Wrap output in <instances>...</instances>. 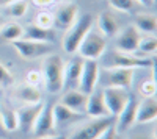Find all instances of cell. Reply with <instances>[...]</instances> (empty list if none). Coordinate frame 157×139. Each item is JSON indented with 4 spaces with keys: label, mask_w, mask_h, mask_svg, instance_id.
<instances>
[{
    "label": "cell",
    "mask_w": 157,
    "mask_h": 139,
    "mask_svg": "<svg viewBox=\"0 0 157 139\" xmlns=\"http://www.w3.org/2000/svg\"><path fill=\"white\" fill-rule=\"evenodd\" d=\"M0 119H2L3 128H5L8 133L17 130V114H16L14 109L3 108L2 111H0Z\"/></svg>",
    "instance_id": "484cf974"
},
{
    "label": "cell",
    "mask_w": 157,
    "mask_h": 139,
    "mask_svg": "<svg viewBox=\"0 0 157 139\" xmlns=\"http://www.w3.org/2000/svg\"><path fill=\"white\" fill-rule=\"evenodd\" d=\"M25 83L38 87V89H41V87L44 86V78H43L41 70H29L27 77H25Z\"/></svg>",
    "instance_id": "4dcf8cb0"
},
{
    "label": "cell",
    "mask_w": 157,
    "mask_h": 139,
    "mask_svg": "<svg viewBox=\"0 0 157 139\" xmlns=\"http://www.w3.org/2000/svg\"><path fill=\"white\" fill-rule=\"evenodd\" d=\"M93 16L90 14H82L80 17H77V20L66 30V34L63 37V50L66 53L75 55L78 47H80L82 41L85 39V36L90 33L91 27H93Z\"/></svg>",
    "instance_id": "7a4b0ae2"
},
{
    "label": "cell",
    "mask_w": 157,
    "mask_h": 139,
    "mask_svg": "<svg viewBox=\"0 0 157 139\" xmlns=\"http://www.w3.org/2000/svg\"><path fill=\"white\" fill-rule=\"evenodd\" d=\"M99 83L104 87H123L129 89L134 83V69L126 67H105L99 73Z\"/></svg>",
    "instance_id": "3957f363"
},
{
    "label": "cell",
    "mask_w": 157,
    "mask_h": 139,
    "mask_svg": "<svg viewBox=\"0 0 157 139\" xmlns=\"http://www.w3.org/2000/svg\"><path fill=\"white\" fill-rule=\"evenodd\" d=\"M63 2V0H32V3L38 8H43V9H47L50 6H55L57 3Z\"/></svg>",
    "instance_id": "d6a6232c"
},
{
    "label": "cell",
    "mask_w": 157,
    "mask_h": 139,
    "mask_svg": "<svg viewBox=\"0 0 157 139\" xmlns=\"http://www.w3.org/2000/svg\"><path fill=\"white\" fill-rule=\"evenodd\" d=\"M96 23H98L99 33L102 36H105V37L116 36V33L120 31V22L116 20V17L113 14H110V12H107V11H102L98 16Z\"/></svg>",
    "instance_id": "44dd1931"
},
{
    "label": "cell",
    "mask_w": 157,
    "mask_h": 139,
    "mask_svg": "<svg viewBox=\"0 0 157 139\" xmlns=\"http://www.w3.org/2000/svg\"><path fill=\"white\" fill-rule=\"evenodd\" d=\"M135 2H138L141 6H145V8H152L154 3H155V0H135Z\"/></svg>",
    "instance_id": "e575fe53"
},
{
    "label": "cell",
    "mask_w": 157,
    "mask_h": 139,
    "mask_svg": "<svg viewBox=\"0 0 157 139\" xmlns=\"http://www.w3.org/2000/svg\"><path fill=\"white\" fill-rule=\"evenodd\" d=\"M43 78L44 87L50 94H58L63 91V73H64V61L57 53H49L43 61Z\"/></svg>",
    "instance_id": "6da1fadb"
},
{
    "label": "cell",
    "mask_w": 157,
    "mask_h": 139,
    "mask_svg": "<svg viewBox=\"0 0 157 139\" xmlns=\"http://www.w3.org/2000/svg\"><path fill=\"white\" fill-rule=\"evenodd\" d=\"M107 48V37L102 36L98 31L90 30V33L85 36V39L82 41L80 47H78L77 53L83 59H94L98 61Z\"/></svg>",
    "instance_id": "277c9868"
},
{
    "label": "cell",
    "mask_w": 157,
    "mask_h": 139,
    "mask_svg": "<svg viewBox=\"0 0 157 139\" xmlns=\"http://www.w3.org/2000/svg\"><path fill=\"white\" fill-rule=\"evenodd\" d=\"M85 114H88L91 119H98V117H109V109L104 103L102 98V91L101 92H91L86 100V106H85Z\"/></svg>",
    "instance_id": "e0dca14e"
},
{
    "label": "cell",
    "mask_w": 157,
    "mask_h": 139,
    "mask_svg": "<svg viewBox=\"0 0 157 139\" xmlns=\"http://www.w3.org/2000/svg\"><path fill=\"white\" fill-rule=\"evenodd\" d=\"M52 116H54L55 128H64V127H69V125L78 122L83 114L75 112V111L69 109L68 106H64L63 103L58 102L55 105H52Z\"/></svg>",
    "instance_id": "2e32d148"
},
{
    "label": "cell",
    "mask_w": 157,
    "mask_h": 139,
    "mask_svg": "<svg viewBox=\"0 0 157 139\" xmlns=\"http://www.w3.org/2000/svg\"><path fill=\"white\" fill-rule=\"evenodd\" d=\"M43 105H44V102L33 103V105H24L22 108H19L16 111V114H17V128L22 133H25V134L32 133L35 120H36L38 114L41 112Z\"/></svg>",
    "instance_id": "4fadbf2b"
},
{
    "label": "cell",
    "mask_w": 157,
    "mask_h": 139,
    "mask_svg": "<svg viewBox=\"0 0 157 139\" xmlns=\"http://www.w3.org/2000/svg\"><path fill=\"white\" fill-rule=\"evenodd\" d=\"M13 83H14V77H13V73L0 62V86L3 87H10Z\"/></svg>",
    "instance_id": "1f68e13d"
},
{
    "label": "cell",
    "mask_w": 157,
    "mask_h": 139,
    "mask_svg": "<svg viewBox=\"0 0 157 139\" xmlns=\"http://www.w3.org/2000/svg\"><path fill=\"white\" fill-rule=\"evenodd\" d=\"M21 39H29V41H38V42H49L52 44L54 41V31L52 30H46L41 28L38 25H29V27H24V34Z\"/></svg>",
    "instance_id": "7402d4cb"
},
{
    "label": "cell",
    "mask_w": 157,
    "mask_h": 139,
    "mask_svg": "<svg viewBox=\"0 0 157 139\" xmlns=\"http://www.w3.org/2000/svg\"><path fill=\"white\" fill-rule=\"evenodd\" d=\"M140 37H141V33L134 27V25H127V27H124L121 31L116 33L115 45L123 53H135L137 45L140 42Z\"/></svg>",
    "instance_id": "30bf717a"
},
{
    "label": "cell",
    "mask_w": 157,
    "mask_h": 139,
    "mask_svg": "<svg viewBox=\"0 0 157 139\" xmlns=\"http://www.w3.org/2000/svg\"><path fill=\"white\" fill-rule=\"evenodd\" d=\"M137 106H138V100L134 95H129V100L126 102V105L120 111V114L115 117V128H116L118 133H124L132 127V125H135Z\"/></svg>",
    "instance_id": "7c38bea8"
},
{
    "label": "cell",
    "mask_w": 157,
    "mask_h": 139,
    "mask_svg": "<svg viewBox=\"0 0 157 139\" xmlns=\"http://www.w3.org/2000/svg\"><path fill=\"white\" fill-rule=\"evenodd\" d=\"M35 25H38L41 28H46V30H52L54 28V12H50L47 9L39 11L35 17Z\"/></svg>",
    "instance_id": "4316f807"
},
{
    "label": "cell",
    "mask_w": 157,
    "mask_h": 139,
    "mask_svg": "<svg viewBox=\"0 0 157 139\" xmlns=\"http://www.w3.org/2000/svg\"><path fill=\"white\" fill-rule=\"evenodd\" d=\"M154 58H143L135 53H123V52H112L109 67H126V69H138V67H154Z\"/></svg>",
    "instance_id": "52a82bcc"
},
{
    "label": "cell",
    "mask_w": 157,
    "mask_h": 139,
    "mask_svg": "<svg viewBox=\"0 0 157 139\" xmlns=\"http://www.w3.org/2000/svg\"><path fill=\"white\" fill-rule=\"evenodd\" d=\"M17 100L24 102L25 105H33V103H39L43 102V94H41V89H38L35 86H30L27 83H22L19 84L14 92H13Z\"/></svg>",
    "instance_id": "ffe728a7"
},
{
    "label": "cell",
    "mask_w": 157,
    "mask_h": 139,
    "mask_svg": "<svg viewBox=\"0 0 157 139\" xmlns=\"http://www.w3.org/2000/svg\"><path fill=\"white\" fill-rule=\"evenodd\" d=\"M78 17V6L75 3L61 5L54 12V27L66 31Z\"/></svg>",
    "instance_id": "9a60e30c"
},
{
    "label": "cell",
    "mask_w": 157,
    "mask_h": 139,
    "mask_svg": "<svg viewBox=\"0 0 157 139\" xmlns=\"http://www.w3.org/2000/svg\"><path fill=\"white\" fill-rule=\"evenodd\" d=\"M13 2H16V0H0V6H8Z\"/></svg>",
    "instance_id": "f35d334b"
},
{
    "label": "cell",
    "mask_w": 157,
    "mask_h": 139,
    "mask_svg": "<svg viewBox=\"0 0 157 139\" xmlns=\"http://www.w3.org/2000/svg\"><path fill=\"white\" fill-rule=\"evenodd\" d=\"M140 95L143 98H149V97H155V92H157V86H155V81L154 78H149V80H145L141 84H140V89H138Z\"/></svg>",
    "instance_id": "f1b7e54d"
},
{
    "label": "cell",
    "mask_w": 157,
    "mask_h": 139,
    "mask_svg": "<svg viewBox=\"0 0 157 139\" xmlns=\"http://www.w3.org/2000/svg\"><path fill=\"white\" fill-rule=\"evenodd\" d=\"M157 50V39L154 34H148L145 37H140V42L137 45L135 55L143 56V58H152V55Z\"/></svg>",
    "instance_id": "cb8c5ba5"
},
{
    "label": "cell",
    "mask_w": 157,
    "mask_h": 139,
    "mask_svg": "<svg viewBox=\"0 0 157 139\" xmlns=\"http://www.w3.org/2000/svg\"><path fill=\"white\" fill-rule=\"evenodd\" d=\"M113 123H115V117L113 116L91 119V120L82 123L78 128H75L71 133V136L66 137V139H98Z\"/></svg>",
    "instance_id": "5b68a950"
},
{
    "label": "cell",
    "mask_w": 157,
    "mask_h": 139,
    "mask_svg": "<svg viewBox=\"0 0 157 139\" xmlns=\"http://www.w3.org/2000/svg\"><path fill=\"white\" fill-rule=\"evenodd\" d=\"M6 134L8 131L3 128V123H2V119H0V139H6Z\"/></svg>",
    "instance_id": "d590c367"
},
{
    "label": "cell",
    "mask_w": 157,
    "mask_h": 139,
    "mask_svg": "<svg viewBox=\"0 0 157 139\" xmlns=\"http://www.w3.org/2000/svg\"><path fill=\"white\" fill-rule=\"evenodd\" d=\"M35 139H66L64 136L60 134H52V136H44V137H35Z\"/></svg>",
    "instance_id": "74e56055"
},
{
    "label": "cell",
    "mask_w": 157,
    "mask_h": 139,
    "mask_svg": "<svg viewBox=\"0 0 157 139\" xmlns=\"http://www.w3.org/2000/svg\"><path fill=\"white\" fill-rule=\"evenodd\" d=\"M129 95H130L129 91L123 89V87H104L102 98H104V103H105L110 116L116 117L120 114V111L129 100Z\"/></svg>",
    "instance_id": "9c48e42d"
},
{
    "label": "cell",
    "mask_w": 157,
    "mask_h": 139,
    "mask_svg": "<svg viewBox=\"0 0 157 139\" xmlns=\"http://www.w3.org/2000/svg\"><path fill=\"white\" fill-rule=\"evenodd\" d=\"M5 8L8 9V12H10L11 17L19 19V17L25 16V12H27V9H29V3L25 2V0H16V2L10 3V5L5 6Z\"/></svg>",
    "instance_id": "83f0119b"
},
{
    "label": "cell",
    "mask_w": 157,
    "mask_h": 139,
    "mask_svg": "<svg viewBox=\"0 0 157 139\" xmlns=\"http://www.w3.org/2000/svg\"><path fill=\"white\" fill-rule=\"evenodd\" d=\"M55 123H54V116H52V103H44L41 112L38 114L35 125H33V136L35 137H44V136H52L55 134Z\"/></svg>",
    "instance_id": "8fae6325"
},
{
    "label": "cell",
    "mask_w": 157,
    "mask_h": 139,
    "mask_svg": "<svg viewBox=\"0 0 157 139\" xmlns=\"http://www.w3.org/2000/svg\"><path fill=\"white\" fill-rule=\"evenodd\" d=\"M86 100H88V95L83 94L82 91L69 89L66 94H63L60 103H63L64 106H68L69 109H72L75 112L83 114V112H85V106H86Z\"/></svg>",
    "instance_id": "d6986e66"
},
{
    "label": "cell",
    "mask_w": 157,
    "mask_h": 139,
    "mask_svg": "<svg viewBox=\"0 0 157 139\" xmlns=\"http://www.w3.org/2000/svg\"><path fill=\"white\" fill-rule=\"evenodd\" d=\"M118 134H120V133H118L116 131V128H115V123L113 125H110V127L105 130V131H104L98 139H118Z\"/></svg>",
    "instance_id": "836d02e7"
},
{
    "label": "cell",
    "mask_w": 157,
    "mask_h": 139,
    "mask_svg": "<svg viewBox=\"0 0 157 139\" xmlns=\"http://www.w3.org/2000/svg\"><path fill=\"white\" fill-rule=\"evenodd\" d=\"M83 66V58L72 56L68 62H64V73H63V89H77L78 80H80Z\"/></svg>",
    "instance_id": "5bb4252c"
},
{
    "label": "cell",
    "mask_w": 157,
    "mask_h": 139,
    "mask_svg": "<svg viewBox=\"0 0 157 139\" xmlns=\"http://www.w3.org/2000/svg\"><path fill=\"white\" fill-rule=\"evenodd\" d=\"M107 2L113 9L120 12H130L135 5V0H107Z\"/></svg>",
    "instance_id": "f546056e"
},
{
    "label": "cell",
    "mask_w": 157,
    "mask_h": 139,
    "mask_svg": "<svg viewBox=\"0 0 157 139\" xmlns=\"http://www.w3.org/2000/svg\"><path fill=\"white\" fill-rule=\"evenodd\" d=\"M127 139H154L152 136H146V134H132Z\"/></svg>",
    "instance_id": "8d00e7d4"
},
{
    "label": "cell",
    "mask_w": 157,
    "mask_h": 139,
    "mask_svg": "<svg viewBox=\"0 0 157 139\" xmlns=\"http://www.w3.org/2000/svg\"><path fill=\"white\" fill-rule=\"evenodd\" d=\"M155 117H157V102L154 97L143 98L141 102H138L135 123H149L155 120Z\"/></svg>",
    "instance_id": "ac0fdd59"
},
{
    "label": "cell",
    "mask_w": 157,
    "mask_h": 139,
    "mask_svg": "<svg viewBox=\"0 0 157 139\" xmlns=\"http://www.w3.org/2000/svg\"><path fill=\"white\" fill-rule=\"evenodd\" d=\"M11 45L14 47L17 55L24 59H36V58L46 56L52 52V44H49V42L17 39V41H13Z\"/></svg>",
    "instance_id": "8992f818"
},
{
    "label": "cell",
    "mask_w": 157,
    "mask_h": 139,
    "mask_svg": "<svg viewBox=\"0 0 157 139\" xmlns=\"http://www.w3.org/2000/svg\"><path fill=\"white\" fill-rule=\"evenodd\" d=\"M99 64L94 59H83V66H82V73H80V80H78L77 89L82 91L83 94L90 95L91 92L96 91V86L99 83Z\"/></svg>",
    "instance_id": "ba28073f"
},
{
    "label": "cell",
    "mask_w": 157,
    "mask_h": 139,
    "mask_svg": "<svg viewBox=\"0 0 157 139\" xmlns=\"http://www.w3.org/2000/svg\"><path fill=\"white\" fill-rule=\"evenodd\" d=\"M24 34V27L19 23H5L0 27V39L6 41V42H13V41H17L21 39Z\"/></svg>",
    "instance_id": "d4e9b609"
},
{
    "label": "cell",
    "mask_w": 157,
    "mask_h": 139,
    "mask_svg": "<svg viewBox=\"0 0 157 139\" xmlns=\"http://www.w3.org/2000/svg\"><path fill=\"white\" fill-rule=\"evenodd\" d=\"M134 27L145 34H155L157 31V19L154 14H137L134 19Z\"/></svg>",
    "instance_id": "603a6c76"
}]
</instances>
